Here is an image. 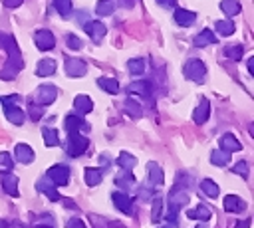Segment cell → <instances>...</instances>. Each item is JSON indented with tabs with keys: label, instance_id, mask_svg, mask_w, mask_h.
<instances>
[{
	"label": "cell",
	"instance_id": "1",
	"mask_svg": "<svg viewBox=\"0 0 254 228\" xmlns=\"http://www.w3.org/2000/svg\"><path fill=\"white\" fill-rule=\"evenodd\" d=\"M0 48H4L8 54V59H6L4 67L0 69V77L2 79H14L18 75V71L24 67L22 54L16 46V40L10 34H0Z\"/></svg>",
	"mask_w": 254,
	"mask_h": 228
},
{
	"label": "cell",
	"instance_id": "2",
	"mask_svg": "<svg viewBox=\"0 0 254 228\" xmlns=\"http://www.w3.org/2000/svg\"><path fill=\"white\" fill-rule=\"evenodd\" d=\"M87 147H89L87 137H83V135H79V133H67L65 149H67V155H69V157H79L81 153H85Z\"/></svg>",
	"mask_w": 254,
	"mask_h": 228
},
{
	"label": "cell",
	"instance_id": "3",
	"mask_svg": "<svg viewBox=\"0 0 254 228\" xmlns=\"http://www.w3.org/2000/svg\"><path fill=\"white\" fill-rule=\"evenodd\" d=\"M185 77L187 79H192L196 83H202L204 77H206V65L200 61V59H190L185 63Z\"/></svg>",
	"mask_w": 254,
	"mask_h": 228
},
{
	"label": "cell",
	"instance_id": "4",
	"mask_svg": "<svg viewBox=\"0 0 254 228\" xmlns=\"http://www.w3.org/2000/svg\"><path fill=\"white\" fill-rule=\"evenodd\" d=\"M48 178L52 180L54 186L67 184V180H69V167H65V165H54L48 171Z\"/></svg>",
	"mask_w": 254,
	"mask_h": 228
},
{
	"label": "cell",
	"instance_id": "5",
	"mask_svg": "<svg viewBox=\"0 0 254 228\" xmlns=\"http://www.w3.org/2000/svg\"><path fill=\"white\" fill-rule=\"evenodd\" d=\"M56 97H58V89L54 85H40L36 91V105H40V107L50 105L56 101Z\"/></svg>",
	"mask_w": 254,
	"mask_h": 228
},
{
	"label": "cell",
	"instance_id": "6",
	"mask_svg": "<svg viewBox=\"0 0 254 228\" xmlns=\"http://www.w3.org/2000/svg\"><path fill=\"white\" fill-rule=\"evenodd\" d=\"M34 40H36L38 50H42V52H48V50H52L56 46V38H54V34L50 30H38Z\"/></svg>",
	"mask_w": 254,
	"mask_h": 228
},
{
	"label": "cell",
	"instance_id": "7",
	"mask_svg": "<svg viewBox=\"0 0 254 228\" xmlns=\"http://www.w3.org/2000/svg\"><path fill=\"white\" fill-rule=\"evenodd\" d=\"M85 71H87V65L79 57H67L65 59V73L69 77H81V75H85Z\"/></svg>",
	"mask_w": 254,
	"mask_h": 228
},
{
	"label": "cell",
	"instance_id": "8",
	"mask_svg": "<svg viewBox=\"0 0 254 228\" xmlns=\"http://www.w3.org/2000/svg\"><path fill=\"white\" fill-rule=\"evenodd\" d=\"M111 198H113V204H115L123 214H133V200H131V196H129L127 192L117 190V192L111 194Z\"/></svg>",
	"mask_w": 254,
	"mask_h": 228
},
{
	"label": "cell",
	"instance_id": "9",
	"mask_svg": "<svg viewBox=\"0 0 254 228\" xmlns=\"http://www.w3.org/2000/svg\"><path fill=\"white\" fill-rule=\"evenodd\" d=\"M83 30L87 32V36L93 40V42H99L105 34H107V28H105V24H101V22H85L83 24Z\"/></svg>",
	"mask_w": 254,
	"mask_h": 228
},
{
	"label": "cell",
	"instance_id": "10",
	"mask_svg": "<svg viewBox=\"0 0 254 228\" xmlns=\"http://www.w3.org/2000/svg\"><path fill=\"white\" fill-rule=\"evenodd\" d=\"M36 186H38V190L42 192V194H46L50 200H62V196H60V192L56 190V186L52 184V180L48 178V176H44V178H40L38 182H36Z\"/></svg>",
	"mask_w": 254,
	"mask_h": 228
},
{
	"label": "cell",
	"instance_id": "11",
	"mask_svg": "<svg viewBox=\"0 0 254 228\" xmlns=\"http://www.w3.org/2000/svg\"><path fill=\"white\" fill-rule=\"evenodd\" d=\"M147 172H149V182H151V188H157L163 184L165 176H163V169L157 165V163H149L147 165Z\"/></svg>",
	"mask_w": 254,
	"mask_h": 228
},
{
	"label": "cell",
	"instance_id": "12",
	"mask_svg": "<svg viewBox=\"0 0 254 228\" xmlns=\"http://www.w3.org/2000/svg\"><path fill=\"white\" fill-rule=\"evenodd\" d=\"M224 210L226 212H242V210H246V202L240 198V196H234V194H228V196H224Z\"/></svg>",
	"mask_w": 254,
	"mask_h": 228
},
{
	"label": "cell",
	"instance_id": "13",
	"mask_svg": "<svg viewBox=\"0 0 254 228\" xmlns=\"http://www.w3.org/2000/svg\"><path fill=\"white\" fill-rule=\"evenodd\" d=\"M208 115H210V103H208L206 99H200L198 107L192 111V121H194L196 125H202V123L208 119Z\"/></svg>",
	"mask_w": 254,
	"mask_h": 228
},
{
	"label": "cell",
	"instance_id": "14",
	"mask_svg": "<svg viewBox=\"0 0 254 228\" xmlns=\"http://www.w3.org/2000/svg\"><path fill=\"white\" fill-rule=\"evenodd\" d=\"M64 127H65L67 133H79L81 129H87L85 121L79 115H67L65 121H64Z\"/></svg>",
	"mask_w": 254,
	"mask_h": 228
},
{
	"label": "cell",
	"instance_id": "15",
	"mask_svg": "<svg viewBox=\"0 0 254 228\" xmlns=\"http://www.w3.org/2000/svg\"><path fill=\"white\" fill-rule=\"evenodd\" d=\"M14 153H16V161H18V163L28 165V163H32V161H34V151H32V147H30V145H26V143L16 145Z\"/></svg>",
	"mask_w": 254,
	"mask_h": 228
},
{
	"label": "cell",
	"instance_id": "16",
	"mask_svg": "<svg viewBox=\"0 0 254 228\" xmlns=\"http://www.w3.org/2000/svg\"><path fill=\"white\" fill-rule=\"evenodd\" d=\"M220 147H222L224 153H234V151H240V149H242L240 141H238L232 133H226V135L220 137Z\"/></svg>",
	"mask_w": 254,
	"mask_h": 228
},
{
	"label": "cell",
	"instance_id": "17",
	"mask_svg": "<svg viewBox=\"0 0 254 228\" xmlns=\"http://www.w3.org/2000/svg\"><path fill=\"white\" fill-rule=\"evenodd\" d=\"M2 188L6 190V194L10 196H18V178L12 174V172H4L2 174Z\"/></svg>",
	"mask_w": 254,
	"mask_h": 228
},
{
	"label": "cell",
	"instance_id": "18",
	"mask_svg": "<svg viewBox=\"0 0 254 228\" xmlns=\"http://www.w3.org/2000/svg\"><path fill=\"white\" fill-rule=\"evenodd\" d=\"M194 20H196V14L194 12H190V10H175V22L179 26H183V28L192 26Z\"/></svg>",
	"mask_w": 254,
	"mask_h": 228
},
{
	"label": "cell",
	"instance_id": "19",
	"mask_svg": "<svg viewBox=\"0 0 254 228\" xmlns=\"http://www.w3.org/2000/svg\"><path fill=\"white\" fill-rule=\"evenodd\" d=\"M73 107L79 111V115H85V113L93 111V101L87 95H77L75 101H73Z\"/></svg>",
	"mask_w": 254,
	"mask_h": 228
},
{
	"label": "cell",
	"instance_id": "20",
	"mask_svg": "<svg viewBox=\"0 0 254 228\" xmlns=\"http://www.w3.org/2000/svg\"><path fill=\"white\" fill-rule=\"evenodd\" d=\"M115 184H117L119 188H125V190L133 188V186H135V178H133L131 171H121V172L115 176Z\"/></svg>",
	"mask_w": 254,
	"mask_h": 228
},
{
	"label": "cell",
	"instance_id": "21",
	"mask_svg": "<svg viewBox=\"0 0 254 228\" xmlns=\"http://www.w3.org/2000/svg\"><path fill=\"white\" fill-rule=\"evenodd\" d=\"M210 214H212V212H210V208H208L206 204H198L196 208H192V210L187 212L189 220H208Z\"/></svg>",
	"mask_w": 254,
	"mask_h": 228
},
{
	"label": "cell",
	"instance_id": "22",
	"mask_svg": "<svg viewBox=\"0 0 254 228\" xmlns=\"http://www.w3.org/2000/svg\"><path fill=\"white\" fill-rule=\"evenodd\" d=\"M194 46L196 48H204V46H208V44H214L216 42V36L210 32V30H202V32H198L196 36H194Z\"/></svg>",
	"mask_w": 254,
	"mask_h": 228
},
{
	"label": "cell",
	"instance_id": "23",
	"mask_svg": "<svg viewBox=\"0 0 254 228\" xmlns=\"http://www.w3.org/2000/svg\"><path fill=\"white\" fill-rule=\"evenodd\" d=\"M4 113H6V119L14 125H22L24 119H26V115L20 107H4Z\"/></svg>",
	"mask_w": 254,
	"mask_h": 228
},
{
	"label": "cell",
	"instance_id": "24",
	"mask_svg": "<svg viewBox=\"0 0 254 228\" xmlns=\"http://www.w3.org/2000/svg\"><path fill=\"white\" fill-rule=\"evenodd\" d=\"M54 71H56V61L54 59H42L36 67V75H40V77L54 75Z\"/></svg>",
	"mask_w": 254,
	"mask_h": 228
},
{
	"label": "cell",
	"instance_id": "25",
	"mask_svg": "<svg viewBox=\"0 0 254 228\" xmlns=\"http://www.w3.org/2000/svg\"><path fill=\"white\" fill-rule=\"evenodd\" d=\"M97 85H99L103 91L111 93V95H115V93L119 91V81L113 79V77H99V79H97Z\"/></svg>",
	"mask_w": 254,
	"mask_h": 228
},
{
	"label": "cell",
	"instance_id": "26",
	"mask_svg": "<svg viewBox=\"0 0 254 228\" xmlns=\"http://www.w3.org/2000/svg\"><path fill=\"white\" fill-rule=\"evenodd\" d=\"M127 89L131 93H137V95H143V97L151 95V83L149 81H133V83H129Z\"/></svg>",
	"mask_w": 254,
	"mask_h": 228
},
{
	"label": "cell",
	"instance_id": "27",
	"mask_svg": "<svg viewBox=\"0 0 254 228\" xmlns=\"http://www.w3.org/2000/svg\"><path fill=\"white\" fill-rule=\"evenodd\" d=\"M83 178H85V184H89V186H95V184H99V182H101L103 174H101V171H99V169L87 167V169H85V174H83Z\"/></svg>",
	"mask_w": 254,
	"mask_h": 228
},
{
	"label": "cell",
	"instance_id": "28",
	"mask_svg": "<svg viewBox=\"0 0 254 228\" xmlns=\"http://www.w3.org/2000/svg\"><path fill=\"white\" fill-rule=\"evenodd\" d=\"M220 10H222L226 16H236V14L242 10V6H240L238 0H222V2H220Z\"/></svg>",
	"mask_w": 254,
	"mask_h": 228
},
{
	"label": "cell",
	"instance_id": "29",
	"mask_svg": "<svg viewBox=\"0 0 254 228\" xmlns=\"http://www.w3.org/2000/svg\"><path fill=\"white\" fill-rule=\"evenodd\" d=\"M214 26H216V32H218L220 36H232V34L236 32L234 22H230V20H218Z\"/></svg>",
	"mask_w": 254,
	"mask_h": 228
},
{
	"label": "cell",
	"instance_id": "30",
	"mask_svg": "<svg viewBox=\"0 0 254 228\" xmlns=\"http://www.w3.org/2000/svg\"><path fill=\"white\" fill-rule=\"evenodd\" d=\"M200 188H202V192H204L206 196H210V198H216L218 192H220L218 184H216L214 180H210V178H204V180L200 182Z\"/></svg>",
	"mask_w": 254,
	"mask_h": 228
},
{
	"label": "cell",
	"instance_id": "31",
	"mask_svg": "<svg viewBox=\"0 0 254 228\" xmlns=\"http://www.w3.org/2000/svg\"><path fill=\"white\" fill-rule=\"evenodd\" d=\"M42 135H44V143L46 147H58L60 145V137H58V131L56 129H42Z\"/></svg>",
	"mask_w": 254,
	"mask_h": 228
},
{
	"label": "cell",
	"instance_id": "32",
	"mask_svg": "<svg viewBox=\"0 0 254 228\" xmlns=\"http://www.w3.org/2000/svg\"><path fill=\"white\" fill-rule=\"evenodd\" d=\"M210 163L216 165V167H224L230 163V153H224V151H212L210 153Z\"/></svg>",
	"mask_w": 254,
	"mask_h": 228
},
{
	"label": "cell",
	"instance_id": "33",
	"mask_svg": "<svg viewBox=\"0 0 254 228\" xmlns=\"http://www.w3.org/2000/svg\"><path fill=\"white\" fill-rule=\"evenodd\" d=\"M117 165H119L123 171H131V169L137 165V159H135L133 155H129V153H121V155L117 157Z\"/></svg>",
	"mask_w": 254,
	"mask_h": 228
},
{
	"label": "cell",
	"instance_id": "34",
	"mask_svg": "<svg viewBox=\"0 0 254 228\" xmlns=\"http://www.w3.org/2000/svg\"><path fill=\"white\" fill-rule=\"evenodd\" d=\"M113 10H115V2L113 0H99L95 4V12L99 16H109V14H113Z\"/></svg>",
	"mask_w": 254,
	"mask_h": 228
},
{
	"label": "cell",
	"instance_id": "35",
	"mask_svg": "<svg viewBox=\"0 0 254 228\" xmlns=\"http://www.w3.org/2000/svg\"><path fill=\"white\" fill-rule=\"evenodd\" d=\"M127 69L133 73V75H139L145 71V59L143 57H133L127 61Z\"/></svg>",
	"mask_w": 254,
	"mask_h": 228
},
{
	"label": "cell",
	"instance_id": "36",
	"mask_svg": "<svg viewBox=\"0 0 254 228\" xmlns=\"http://www.w3.org/2000/svg\"><path fill=\"white\" fill-rule=\"evenodd\" d=\"M123 107H125V111L131 115V117H141L143 115V107L137 103V101H133V99H125V103H123Z\"/></svg>",
	"mask_w": 254,
	"mask_h": 228
},
{
	"label": "cell",
	"instance_id": "37",
	"mask_svg": "<svg viewBox=\"0 0 254 228\" xmlns=\"http://www.w3.org/2000/svg\"><path fill=\"white\" fill-rule=\"evenodd\" d=\"M161 210H163V198L161 196H153V210H151V220L153 222L161 220Z\"/></svg>",
	"mask_w": 254,
	"mask_h": 228
},
{
	"label": "cell",
	"instance_id": "38",
	"mask_svg": "<svg viewBox=\"0 0 254 228\" xmlns=\"http://www.w3.org/2000/svg\"><path fill=\"white\" fill-rule=\"evenodd\" d=\"M54 6L64 18H67L71 14V0H54Z\"/></svg>",
	"mask_w": 254,
	"mask_h": 228
},
{
	"label": "cell",
	"instance_id": "39",
	"mask_svg": "<svg viewBox=\"0 0 254 228\" xmlns=\"http://www.w3.org/2000/svg\"><path fill=\"white\" fill-rule=\"evenodd\" d=\"M12 167H14L12 157H10L8 153H0V171H2V172H10Z\"/></svg>",
	"mask_w": 254,
	"mask_h": 228
},
{
	"label": "cell",
	"instance_id": "40",
	"mask_svg": "<svg viewBox=\"0 0 254 228\" xmlns=\"http://www.w3.org/2000/svg\"><path fill=\"white\" fill-rule=\"evenodd\" d=\"M65 46H67L69 50H81V48H83V42H81L75 34H67V36H65Z\"/></svg>",
	"mask_w": 254,
	"mask_h": 228
},
{
	"label": "cell",
	"instance_id": "41",
	"mask_svg": "<svg viewBox=\"0 0 254 228\" xmlns=\"http://www.w3.org/2000/svg\"><path fill=\"white\" fill-rule=\"evenodd\" d=\"M224 54H226V57H230V59H240L242 54H244V48L238 46V44H236V46H228Z\"/></svg>",
	"mask_w": 254,
	"mask_h": 228
},
{
	"label": "cell",
	"instance_id": "42",
	"mask_svg": "<svg viewBox=\"0 0 254 228\" xmlns=\"http://www.w3.org/2000/svg\"><path fill=\"white\" fill-rule=\"evenodd\" d=\"M18 103H20V95H16V93L0 97V105H4V107H18Z\"/></svg>",
	"mask_w": 254,
	"mask_h": 228
},
{
	"label": "cell",
	"instance_id": "43",
	"mask_svg": "<svg viewBox=\"0 0 254 228\" xmlns=\"http://www.w3.org/2000/svg\"><path fill=\"white\" fill-rule=\"evenodd\" d=\"M28 111H30V117H32V121H38L40 117H42V113H44V109L40 107V105H36L32 99H30V105H28Z\"/></svg>",
	"mask_w": 254,
	"mask_h": 228
},
{
	"label": "cell",
	"instance_id": "44",
	"mask_svg": "<svg viewBox=\"0 0 254 228\" xmlns=\"http://www.w3.org/2000/svg\"><path fill=\"white\" fill-rule=\"evenodd\" d=\"M232 171H234V172H236V174H240V176H244V178H246V176H248V165H246V163H244V161H240V163H236V165H234V169H232Z\"/></svg>",
	"mask_w": 254,
	"mask_h": 228
},
{
	"label": "cell",
	"instance_id": "45",
	"mask_svg": "<svg viewBox=\"0 0 254 228\" xmlns=\"http://www.w3.org/2000/svg\"><path fill=\"white\" fill-rule=\"evenodd\" d=\"M65 228H85V224H83V220H79L77 216H73V218H69L65 222Z\"/></svg>",
	"mask_w": 254,
	"mask_h": 228
},
{
	"label": "cell",
	"instance_id": "46",
	"mask_svg": "<svg viewBox=\"0 0 254 228\" xmlns=\"http://www.w3.org/2000/svg\"><path fill=\"white\" fill-rule=\"evenodd\" d=\"M159 6H163V8H167V10H171V8H177V0H155Z\"/></svg>",
	"mask_w": 254,
	"mask_h": 228
},
{
	"label": "cell",
	"instance_id": "47",
	"mask_svg": "<svg viewBox=\"0 0 254 228\" xmlns=\"http://www.w3.org/2000/svg\"><path fill=\"white\" fill-rule=\"evenodd\" d=\"M117 4H119L121 8H133L135 0H117Z\"/></svg>",
	"mask_w": 254,
	"mask_h": 228
},
{
	"label": "cell",
	"instance_id": "48",
	"mask_svg": "<svg viewBox=\"0 0 254 228\" xmlns=\"http://www.w3.org/2000/svg\"><path fill=\"white\" fill-rule=\"evenodd\" d=\"M22 2H24V0H4V4H6L8 8H18Z\"/></svg>",
	"mask_w": 254,
	"mask_h": 228
},
{
	"label": "cell",
	"instance_id": "49",
	"mask_svg": "<svg viewBox=\"0 0 254 228\" xmlns=\"http://www.w3.org/2000/svg\"><path fill=\"white\" fill-rule=\"evenodd\" d=\"M250 222H252L250 218H246V220H240V222L236 224V228H250Z\"/></svg>",
	"mask_w": 254,
	"mask_h": 228
},
{
	"label": "cell",
	"instance_id": "50",
	"mask_svg": "<svg viewBox=\"0 0 254 228\" xmlns=\"http://www.w3.org/2000/svg\"><path fill=\"white\" fill-rule=\"evenodd\" d=\"M248 71H250V73H254V59H252V57L248 59Z\"/></svg>",
	"mask_w": 254,
	"mask_h": 228
},
{
	"label": "cell",
	"instance_id": "51",
	"mask_svg": "<svg viewBox=\"0 0 254 228\" xmlns=\"http://www.w3.org/2000/svg\"><path fill=\"white\" fill-rule=\"evenodd\" d=\"M14 228H26V226H24V224H20V222H16V224H14Z\"/></svg>",
	"mask_w": 254,
	"mask_h": 228
},
{
	"label": "cell",
	"instance_id": "52",
	"mask_svg": "<svg viewBox=\"0 0 254 228\" xmlns=\"http://www.w3.org/2000/svg\"><path fill=\"white\" fill-rule=\"evenodd\" d=\"M0 228H8V224H6L4 220H0Z\"/></svg>",
	"mask_w": 254,
	"mask_h": 228
},
{
	"label": "cell",
	"instance_id": "53",
	"mask_svg": "<svg viewBox=\"0 0 254 228\" xmlns=\"http://www.w3.org/2000/svg\"><path fill=\"white\" fill-rule=\"evenodd\" d=\"M36 228H52V226H44V224H40V226H36Z\"/></svg>",
	"mask_w": 254,
	"mask_h": 228
},
{
	"label": "cell",
	"instance_id": "54",
	"mask_svg": "<svg viewBox=\"0 0 254 228\" xmlns=\"http://www.w3.org/2000/svg\"><path fill=\"white\" fill-rule=\"evenodd\" d=\"M196 228H206V224H200V226H196Z\"/></svg>",
	"mask_w": 254,
	"mask_h": 228
}]
</instances>
